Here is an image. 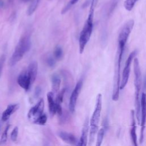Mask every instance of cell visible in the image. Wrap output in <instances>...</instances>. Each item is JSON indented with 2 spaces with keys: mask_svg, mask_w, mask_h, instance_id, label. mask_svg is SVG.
<instances>
[{
  "mask_svg": "<svg viewBox=\"0 0 146 146\" xmlns=\"http://www.w3.org/2000/svg\"><path fill=\"white\" fill-rule=\"evenodd\" d=\"M134 86H135V115L137 123L140 124V93L141 86V72L137 58L133 59Z\"/></svg>",
  "mask_w": 146,
  "mask_h": 146,
  "instance_id": "6da1fadb",
  "label": "cell"
},
{
  "mask_svg": "<svg viewBox=\"0 0 146 146\" xmlns=\"http://www.w3.org/2000/svg\"><path fill=\"white\" fill-rule=\"evenodd\" d=\"M31 44V39L29 35H25L22 36L9 60V65L13 66L19 62L22 59L25 54L29 51Z\"/></svg>",
  "mask_w": 146,
  "mask_h": 146,
  "instance_id": "7a4b0ae2",
  "label": "cell"
},
{
  "mask_svg": "<svg viewBox=\"0 0 146 146\" xmlns=\"http://www.w3.org/2000/svg\"><path fill=\"white\" fill-rule=\"evenodd\" d=\"M102 107V95L101 94H98L96 99L95 107L90 119V137H89V145L92 144L93 143L95 136L98 131L99 124L100 119V115Z\"/></svg>",
  "mask_w": 146,
  "mask_h": 146,
  "instance_id": "3957f363",
  "label": "cell"
},
{
  "mask_svg": "<svg viewBox=\"0 0 146 146\" xmlns=\"http://www.w3.org/2000/svg\"><path fill=\"white\" fill-rule=\"evenodd\" d=\"M94 10H95L90 9L87 19L80 34L79 39L80 54H82L84 51V48L89 41L92 32Z\"/></svg>",
  "mask_w": 146,
  "mask_h": 146,
  "instance_id": "277c9868",
  "label": "cell"
},
{
  "mask_svg": "<svg viewBox=\"0 0 146 146\" xmlns=\"http://www.w3.org/2000/svg\"><path fill=\"white\" fill-rule=\"evenodd\" d=\"M135 22L133 19L127 21L121 27L118 36V47L117 52L119 56L122 58L124 49L128 37L133 28Z\"/></svg>",
  "mask_w": 146,
  "mask_h": 146,
  "instance_id": "5b68a950",
  "label": "cell"
},
{
  "mask_svg": "<svg viewBox=\"0 0 146 146\" xmlns=\"http://www.w3.org/2000/svg\"><path fill=\"white\" fill-rule=\"evenodd\" d=\"M121 58L119 57L117 53L116 55V60L115 64L114 69V75H113V90L112 99L113 101H117L119 98V90L120 86V66H121Z\"/></svg>",
  "mask_w": 146,
  "mask_h": 146,
  "instance_id": "8992f818",
  "label": "cell"
},
{
  "mask_svg": "<svg viewBox=\"0 0 146 146\" xmlns=\"http://www.w3.org/2000/svg\"><path fill=\"white\" fill-rule=\"evenodd\" d=\"M137 54V50H135L132 52H131L129 55H128L125 63V66L124 68L123 71L122 73V76H121V79L120 81V90H123L125 86L127 85L128 79L130 75V71H131V66L132 60L135 58V56Z\"/></svg>",
  "mask_w": 146,
  "mask_h": 146,
  "instance_id": "52a82bcc",
  "label": "cell"
},
{
  "mask_svg": "<svg viewBox=\"0 0 146 146\" xmlns=\"http://www.w3.org/2000/svg\"><path fill=\"white\" fill-rule=\"evenodd\" d=\"M146 123V95L142 93L140 98V135L139 143L141 144L144 140V132Z\"/></svg>",
  "mask_w": 146,
  "mask_h": 146,
  "instance_id": "ba28073f",
  "label": "cell"
},
{
  "mask_svg": "<svg viewBox=\"0 0 146 146\" xmlns=\"http://www.w3.org/2000/svg\"><path fill=\"white\" fill-rule=\"evenodd\" d=\"M44 107V100L43 99H40L39 102L34 106L31 107L29 111L27 113V117L29 119L33 122L39 116L43 113Z\"/></svg>",
  "mask_w": 146,
  "mask_h": 146,
  "instance_id": "9c48e42d",
  "label": "cell"
},
{
  "mask_svg": "<svg viewBox=\"0 0 146 146\" xmlns=\"http://www.w3.org/2000/svg\"><path fill=\"white\" fill-rule=\"evenodd\" d=\"M82 86H83V81L82 80H79L78 82V83H76L75 87L74 88V89L71 95V96L70 98V101H69L68 107H69L70 111L72 113H74L75 111L76 102H77L79 95Z\"/></svg>",
  "mask_w": 146,
  "mask_h": 146,
  "instance_id": "30bf717a",
  "label": "cell"
},
{
  "mask_svg": "<svg viewBox=\"0 0 146 146\" xmlns=\"http://www.w3.org/2000/svg\"><path fill=\"white\" fill-rule=\"evenodd\" d=\"M17 82L19 86L23 88L25 91H28L32 85L26 70L22 72L19 74L18 77Z\"/></svg>",
  "mask_w": 146,
  "mask_h": 146,
  "instance_id": "8fae6325",
  "label": "cell"
},
{
  "mask_svg": "<svg viewBox=\"0 0 146 146\" xmlns=\"http://www.w3.org/2000/svg\"><path fill=\"white\" fill-rule=\"evenodd\" d=\"M135 112L133 110L131 111V125H130V136L132 143L133 145L137 146V135L136 133V121L135 118Z\"/></svg>",
  "mask_w": 146,
  "mask_h": 146,
  "instance_id": "7c38bea8",
  "label": "cell"
},
{
  "mask_svg": "<svg viewBox=\"0 0 146 146\" xmlns=\"http://www.w3.org/2000/svg\"><path fill=\"white\" fill-rule=\"evenodd\" d=\"M89 119L88 117L84 120L83 126L82 130V135L79 141H78L77 145L86 146L87 144V136L89 130Z\"/></svg>",
  "mask_w": 146,
  "mask_h": 146,
  "instance_id": "4fadbf2b",
  "label": "cell"
},
{
  "mask_svg": "<svg viewBox=\"0 0 146 146\" xmlns=\"http://www.w3.org/2000/svg\"><path fill=\"white\" fill-rule=\"evenodd\" d=\"M27 73L30 79L31 84L34 83L37 76L38 72V63L36 61L31 62L28 66L27 69L26 70Z\"/></svg>",
  "mask_w": 146,
  "mask_h": 146,
  "instance_id": "5bb4252c",
  "label": "cell"
},
{
  "mask_svg": "<svg viewBox=\"0 0 146 146\" xmlns=\"http://www.w3.org/2000/svg\"><path fill=\"white\" fill-rule=\"evenodd\" d=\"M59 137L64 142L71 145H77L78 141L75 136L70 133L60 131L58 133Z\"/></svg>",
  "mask_w": 146,
  "mask_h": 146,
  "instance_id": "9a60e30c",
  "label": "cell"
},
{
  "mask_svg": "<svg viewBox=\"0 0 146 146\" xmlns=\"http://www.w3.org/2000/svg\"><path fill=\"white\" fill-rule=\"evenodd\" d=\"M19 108V104H9L6 110L3 111L2 113V116H1V119L3 121H7L10 116L15 112Z\"/></svg>",
  "mask_w": 146,
  "mask_h": 146,
  "instance_id": "2e32d148",
  "label": "cell"
},
{
  "mask_svg": "<svg viewBox=\"0 0 146 146\" xmlns=\"http://www.w3.org/2000/svg\"><path fill=\"white\" fill-rule=\"evenodd\" d=\"M47 101L48 103V108H49V112L51 116H53L56 113L55 106L56 103L54 99V94L52 92H49L47 94Z\"/></svg>",
  "mask_w": 146,
  "mask_h": 146,
  "instance_id": "e0dca14e",
  "label": "cell"
},
{
  "mask_svg": "<svg viewBox=\"0 0 146 146\" xmlns=\"http://www.w3.org/2000/svg\"><path fill=\"white\" fill-rule=\"evenodd\" d=\"M61 80L58 75L54 74L51 76V84H52V90L53 93H56L60 86Z\"/></svg>",
  "mask_w": 146,
  "mask_h": 146,
  "instance_id": "ac0fdd59",
  "label": "cell"
},
{
  "mask_svg": "<svg viewBox=\"0 0 146 146\" xmlns=\"http://www.w3.org/2000/svg\"><path fill=\"white\" fill-rule=\"evenodd\" d=\"M40 0H32L27 11L28 15H31L36 10Z\"/></svg>",
  "mask_w": 146,
  "mask_h": 146,
  "instance_id": "d6986e66",
  "label": "cell"
},
{
  "mask_svg": "<svg viewBox=\"0 0 146 146\" xmlns=\"http://www.w3.org/2000/svg\"><path fill=\"white\" fill-rule=\"evenodd\" d=\"M106 126L104 125V127H103L102 128H101L98 132L97 133V138H96V146H100L101 145L103 140V137H104V135L105 133V131H106Z\"/></svg>",
  "mask_w": 146,
  "mask_h": 146,
  "instance_id": "ffe728a7",
  "label": "cell"
},
{
  "mask_svg": "<svg viewBox=\"0 0 146 146\" xmlns=\"http://www.w3.org/2000/svg\"><path fill=\"white\" fill-rule=\"evenodd\" d=\"M138 1L139 0H125L124 2V7L126 10L128 11H131Z\"/></svg>",
  "mask_w": 146,
  "mask_h": 146,
  "instance_id": "44dd1931",
  "label": "cell"
},
{
  "mask_svg": "<svg viewBox=\"0 0 146 146\" xmlns=\"http://www.w3.org/2000/svg\"><path fill=\"white\" fill-rule=\"evenodd\" d=\"M54 56L55 59L60 60L63 56V50L60 46H56L54 49Z\"/></svg>",
  "mask_w": 146,
  "mask_h": 146,
  "instance_id": "7402d4cb",
  "label": "cell"
},
{
  "mask_svg": "<svg viewBox=\"0 0 146 146\" xmlns=\"http://www.w3.org/2000/svg\"><path fill=\"white\" fill-rule=\"evenodd\" d=\"M47 116L43 113L42 115L39 116L36 120L33 121L34 124L38 125H44L47 121Z\"/></svg>",
  "mask_w": 146,
  "mask_h": 146,
  "instance_id": "603a6c76",
  "label": "cell"
},
{
  "mask_svg": "<svg viewBox=\"0 0 146 146\" xmlns=\"http://www.w3.org/2000/svg\"><path fill=\"white\" fill-rule=\"evenodd\" d=\"M10 127V125L9 124L6 126V128L5 129L0 139V144H3L6 142L7 139V132Z\"/></svg>",
  "mask_w": 146,
  "mask_h": 146,
  "instance_id": "cb8c5ba5",
  "label": "cell"
},
{
  "mask_svg": "<svg viewBox=\"0 0 146 146\" xmlns=\"http://www.w3.org/2000/svg\"><path fill=\"white\" fill-rule=\"evenodd\" d=\"M79 0H70V2H68V3L63 8V9L62 10L61 13L63 14L66 13L71 7V6H72L74 5Z\"/></svg>",
  "mask_w": 146,
  "mask_h": 146,
  "instance_id": "d4e9b609",
  "label": "cell"
},
{
  "mask_svg": "<svg viewBox=\"0 0 146 146\" xmlns=\"http://www.w3.org/2000/svg\"><path fill=\"white\" fill-rule=\"evenodd\" d=\"M18 135V127H15L13 129L11 133V139L13 141H15L17 139Z\"/></svg>",
  "mask_w": 146,
  "mask_h": 146,
  "instance_id": "484cf974",
  "label": "cell"
},
{
  "mask_svg": "<svg viewBox=\"0 0 146 146\" xmlns=\"http://www.w3.org/2000/svg\"><path fill=\"white\" fill-rule=\"evenodd\" d=\"M46 63L50 67H54L55 65V59L52 56H49L46 59Z\"/></svg>",
  "mask_w": 146,
  "mask_h": 146,
  "instance_id": "4316f807",
  "label": "cell"
},
{
  "mask_svg": "<svg viewBox=\"0 0 146 146\" xmlns=\"http://www.w3.org/2000/svg\"><path fill=\"white\" fill-rule=\"evenodd\" d=\"M65 91H66V89L65 88H63L58 95L57 96V98L56 99V102L57 103H61L63 101V97H64V92H65Z\"/></svg>",
  "mask_w": 146,
  "mask_h": 146,
  "instance_id": "83f0119b",
  "label": "cell"
},
{
  "mask_svg": "<svg viewBox=\"0 0 146 146\" xmlns=\"http://www.w3.org/2000/svg\"><path fill=\"white\" fill-rule=\"evenodd\" d=\"M5 60H6V56H5V55L2 54L0 56V78H1V75H2V70H3V66H4Z\"/></svg>",
  "mask_w": 146,
  "mask_h": 146,
  "instance_id": "f1b7e54d",
  "label": "cell"
},
{
  "mask_svg": "<svg viewBox=\"0 0 146 146\" xmlns=\"http://www.w3.org/2000/svg\"><path fill=\"white\" fill-rule=\"evenodd\" d=\"M41 93V88L40 87L37 86L35 89V91H34V96L37 98L39 96V95H40Z\"/></svg>",
  "mask_w": 146,
  "mask_h": 146,
  "instance_id": "f546056e",
  "label": "cell"
},
{
  "mask_svg": "<svg viewBox=\"0 0 146 146\" xmlns=\"http://www.w3.org/2000/svg\"><path fill=\"white\" fill-rule=\"evenodd\" d=\"M98 1V0H91V6H90V9L95 10V8L96 6Z\"/></svg>",
  "mask_w": 146,
  "mask_h": 146,
  "instance_id": "4dcf8cb0",
  "label": "cell"
},
{
  "mask_svg": "<svg viewBox=\"0 0 146 146\" xmlns=\"http://www.w3.org/2000/svg\"><path fill=\"white\" fill-rule=\"evenodd\" d=\"M22 1H23V2H27V1H29V0H22Z\"/></svg>",
  "mask_w": 146,
  "mask_h": 146,
  "instance_id": "1f68e13d",
  "label": "cell"
},
{
  "mask_svg": "<svg viewBox=\"0 0 146 146\" xmlns=\"http://www.w3.org/2000/svg\"><path fill=\"white\" fill-rule=\"evenodd\" d=\"M145 87H146V81H145Z\"/></svg>",
  "mask_w": 146,
  "mask_h": 146,
  "instance_id": "d6a6232c",
  "label": "cell"
},
{
  "mask_svg": "<svg viewBox=\"0 0 146 146\" xmlns=\"http://www.w3.org/2000/svg\"><path fill=\"white\" fill-rule=\"evenodd\" d=\"M0 128H1V126H0Z\"/></svg>",
  "mask_w": 146,
  "mask_h": 146,
  "instance_id": "836d02e7",
  "label": "cell"
},
{
  "mask_svg": "<svg viewBox=\"0 0 146 146\" xmlns=\"http://www.w3.org/2000/svg\"><path fill=\"white\" fill-rule=\"evenodd\" d=\"M0 1H1V0H0Z\"/></svg>",
  "mask_w": 146,
  "mask_h": 146,
  "instance_id": "e575fe53",
  "label": "cell"
}]
</instances>
